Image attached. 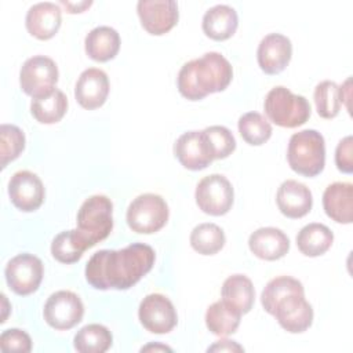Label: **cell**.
Masks as SVG:
<instances>
[{"label": "cell", "mask_w": 353, "mask_h": 353, "mask_svg": "<svg viewBox=\"0 0 353 353\" xmlns=\"http://www.w3.org/2000/svg\"><path fill=\"white\" fill-rule=\"evenodd\" d=\"M223 230L211 222L200 223L193 228L190 233L192 248L201 255H214L221 251L225 245Z\"/></svg>", "instance_id": "f546056e"}, {"label": "cell", "mask_w": 353, "mask_h": 353, "mask_svg": "<svg viewBox=\"0 0 353 353\" xmlns=\"http://www.w3.org/2000/svg\"><path fill=\"white\" fill-rule=\"evenodd\" d=\"M109 94L108 74L98 68H88L81 72L74 85V98L84 109L101 108Z\"/></svg>", "instance_id": "e0dca14e"}, {"label": "cell", "mask_w": 353, "mask_h": 353, "mask_svg": "<svg viewBox=\"0 0 353 353\" xmlns=\"http://www.w3.org/2000/svg\"><path fill=\"white\" fill-rule=\"evenodd\" d=\"M239 17L233 7L216 4L208 8L203 17V32L212 40L222 41L232 37L237 29Z\"/></svg>", "instance_id": "7402d4cb"}, {"label": "cell", "mask_w": 353, "mask_h": 353, "mask_svg": "<svg viewBox=\"0 0 353 353\" xmlns=\"http://www.w3.org/2000/svg\"><path fill=\"white\" fill-rule=\"evenodd\" d=\"M237 127L241 138L252 146H259L272 137L270 123L258 112L244 113L239 119Z\"/></svg>", "instance_id": "4dcf8cb0"}, {"label": "cell", "mask_w": 353, "mask_h": 353, "mask_svg": "<svg viewBox=\"0 0 353 353\" xmlns=\"http://www.w3.org/2000/svg\"><path fill=\"white\" fill-rule=\"evenodd\" d=\"M43 262L29 252H22L11 258L4 270L8 287L22 296L37 291L43 280Z\"/></svg>", "instance_id": "30bf717a"}, {"label": "cell", "mask_w": 353, "mask_h": 353, "mask_svg": "<svg viewBox=\"0 0 353 353\" xmlns=\"http://www.w3.org/2000/svg\"><path fill=\"white\" fill-rule=\"evenodd\" d=\"M211 148L214 160L226 159L236 149V139L229 128L223 125H211L203 130Z\"/></svg>", "instance_id": "e575fe53"}, {"label": "cell", "mask_w": 353, "mask_h": 353, "mask_svg": "<svg viewBox=\"0 0 353 353\" xmlns=\"http://www.w3.org/2000/svg\"><path fill=\"white\" fill-rule=\"evenodd\" d=\"M154 250L132 243L121 250L97 251L85 265V280L97 290H128L154 265Z\"/></svg>", "instance_id": "6da1fadb"}, {"label": "cell", "mask_w": 353, "mask_h": 353, "mask_svg": "<svg viewBox=\"0 0 353 353\" xmlns=\"http://www.w3.org/2000/svg\"><path fill=\"white\" fill-rule=\"evenodd\" d=\"M334 241V233L323 223L305 225L296 234L298 250L306 256H320L330 250Z\"/></svg>", "instance_id": "d4e9b609"}, {"label": "cell", "mask_w": 353, "mask_h": 353, "mask_svg": "<svg viewBox=\"0 0 353 353\" xmlns=\"http://www.w3.org/2000/svg\"><path fill=\"white\" fill-rule=\"evenodd\" d=\"M248 247L255 256L265 261H276L288 252L290 240L283 230L266 226L251 233Z\"/></svg>", "instance_id": "ffe728a7"}, {"label": "cell", "mask_w": 353, "mask_h": 353, "mask_svg": "<svg viewBox=\"0 0 353 353\" xmlns=\"http://www.w3.org/2000/svg\"><path fill=\"white\" fill-rule=\"evenodd\" d=\"M61 4H63V6L69 10L68 12H81L84 8H87V7L91 6V1H81V3L76 4V3H69V1L62 0Z\"/></svg>", "instance_id": "f35d334b"}, {"label": "cell", "mask_w": 353, "mask_h": 353, "mask_svg": "<svg viewBox=\"0 0 353 353\" xmlns=\"http://www.w3.org/2000/svg\"><path fill=\"white\" fill-rule=\"evenodd\" d=\"M58 66L46 55H34L28 58L19 72V84L25 94L32 98L50 95L57 87Z\"/></svg>", "instance_id": "52a82bcc"}, {"label": "cell", "mask_w": 353, "mask_h": 353, "mask_svg": "<svg viewBox=\"0 0 353 353\" xmlns=\"http://www.w3.org/2000/svg\"><path fill=\"white\" fill-rule=\"evenodd\" d=\"M325 214L338 223H350L353 219V185L350 182H334L323 193Z\"/></svg>", "instance_id": "44dd1931"}, {"label": "cell", "mask_w": 353, "mask_h": 353, "mask_svg": "<svg viewBox=\"0 0 353 353\" xmlns=\"http://www.w3.org/2000/svg\"><path fill=\"white\" fill-rule=\"evenodd\" d=\"M61 8L55 3L41 1L33 4L25 18L28 32L39 40H48L59 30Z\"/></svg>", "instance_id": "d6986e66"}, {"label": "cell", "mask_w": 353, "mask_h": 353, "mask_svg": "<svg viewBox=\"0 0 353 353\" xmlns=\"http://www.w3.org/2000/svg\"><path fill=\"white\" fill-rule=\"evenodd\" d=\"M0 347L4 353H8V352L28 353L32 350V339L22 330L10 328V330H6L1 332Z\"/></svg>", "instance_id": "d590c367"}, {"label": "cell", "mask_w": 353, "mask_h": 353, "mask_svg": "<svg viewBox=\"0 0 353 353\" xmlns=\"http://www.w3.org/2000/svg\"><path fill=\"white\" fill-rule=\"evenodd\" d=\"M11 203L23 212L37 210L44 201V186L41 179L32 171H17L8 182Z\"/></svg>", "instance_id": "5bb4252c"}, {"label": "cell", "mask_w": 353, "mask_h": 353, "mask_svg": "<svg viewBox=\"0 0 353 353\" xmlns=\"http://www.w3.org/2000/svg\"><path fill=\"white\" fill-rule=\"evenodd\" d=\"M335 164L339 171L352 174L353 171V138L352 135L345 137L339 141L335 150Z\"/></svg>", "instance_id": "8d00e7d4"}, {"label": "cell", "mask_w": 353, "mask_h": 353, "mask_svg": "<svg viewBox=\"0 0 353 353\" xmlns=\"http://www.w3.org/2000/svg\"><path fill=\"white\" fill-rule=\"evenodd\" d=\"M276 203L283 215L298 219L312 210L313 196L306 185L295 179H287L279 186Z\"/></svg>", "instance_id": "ac0fdd59"}, {"label": "cell", "mask_w": 353, "mask_h": 353, "mask_svg": "<svg viewBox=\"0 0 353 353\" xmlns=\"http://www.w3.org/2000/svg\"><path fill=\"white\" fill-rule=\"evenodd\" d=\"M174 154L185 168L192 171L203 170L214 160L203 131L183 132L174 143Z\"/></svg>", "instance_id": "9a60e30c"}, {"label": "cell", "mask_w": 353, "mask_h": 353, "mask_svg": "<svg viewBox=\"0 0 353 353\" xmlns=\"http://www.w3.org/2000/svg\"><path fill=\"white\" fill-rule=\"evenodd\" d=\"M199 208L214 216L225 215L233 205L234 193L229 179L221 174L204 176L196 186L194 192Z\"/></svg>", "instance_id": "ba28073f"}, {"label": "cell", "mask_w": 353, "mask_h": 353, "mask_svg": "<svg viewBox=\"0 0 353 353\" xmlns=\"http://www.w3.org/2000/svg\"><path fill=\"white\" fill-rule=\"evenodd\" d=\"M292 44L291 40L281 33L266 34L256 51L258 65L266 74H277L283 72L291 61Z\"/></svg>", "instance_id": "2e32d148"}, {"label": "cell", "mask_w": 353, "mask_h": 353, "mask_svg": "<svg viewBox=\"0 0 353 353\" xmlns=\"http://www.w3.org/2000/svg\"><path fill=\"white\" fill-rule=\"evenodd\" d=\"M137 11L143 29L156 36L171 30L179 18L178 4L174 0H139Z\"/></svg>", "instance_id": "4fadbf2b"}, {"label": "cell", "mask_w": 353, "mask_h": 353, "mask_svg": "<svg viewBox=\"0 0 353 353\" xmlns=\"http://www.w3.org/2000/svg\"><path fill=\"white\" fill-rule=\"evenodd\" d=\"M243 352V346H240L237 342L234 341H229V339H222V341H216L212 346L208 347V352Z\"/></svg>", "instance_id": "74e56055"}, {"label": "cell", "mask_w": 353, "mask_h": 353, "mask_svg": "<svg viewBox=\"0 0 353 353\" xmlns=\"http://www.w3.org/2000/svg\"><path fill=\"white\" fill-rule=\"evenodd\" d=\"M263 109L270 121L285 128L305 124L312 113L310 103L303 95H295L283 85L273 87L266 94Z\"/></svg>", "instance_id": "277c9868"}, {"label": "cell", "mask_w": 353, "mask_h": 353, "mask_svg": "<svg viewBox=\"0 0 353 353\" xmlns=\"http://www.w3.org/2000/svg\"><path fill=\"white\" fill-rule=\"evenodd\" d=\"M113 204L103 194L88 197L77 212V230L90 248L105 240L113 229Z\"/></svg>", "instance_id": "5b68a950"}, {"label": "cell", "mask_w": 353, "mask_h": 353, "mask_svg": "<svg viewBox=\"0 0 353 353\" xmlns=\"http://www.w3.org/2000/svg\"><path fill=\"white\" fill-rule=\"evenodd\" d=\"M113 343L112 332L102 324L81 327L73 339V346L80 353H103Z\"/></svg>", "instance_id": "f1b7e54d"}, {"label": "cell", "mask_w": 353, "mask_h": 353, "mask_svg": "<svg viewBox=\"0 0 353 353\" xmlns=\"http://www.w3.org/2000/svg\"><path fill=\"white\" fill-rule=\"evenodd\" d=\"M90 245L80 234L77 229L65 230L58 233L51 243V254L61 263H74L77 262Z\"/></svg>", "instance_id": "4316f807"}, {"label": "cell", "mask_w": 353, "mask_h": 353, "mask_svg": "<svg viewBox=\"0 0 353 353\" xmlns=\"http://www.w3.org/2000/svg\"><path fill=\"white\" fill-rule=\"evenodd\" d=\"M84 314L80 296L72 291L61 290L51 294L44 305L46 323L55 330H70L77 325Z\"/></svg>", "instance_id": "8fae6325"}, {"label": "cell", "mask_w": 353, "mask_h": 353, "mask_svg": "<svg viewBox=\"0 0 353 353\" xmlns=\"http://www.w3.org/2000/svg\"><path fill=\"white\" fill-rule=\"evenodd\" d=\"M222 299L236 307L241 314L248 313L255 301L252 281L244 274H232L222 284Z\"/></svg>", "instance_id": "cb8c5ba5"}, {"label": "cell", "mask_w": 353, "mask_h": 353, "mask_svg": "<svg viewBox=\"0 0 353 353\" xmlns=\"http://www.w3.org/2000/svg\"><path fill=\"white\" fill-rule=\"evenodd\" d=\"M277 323L291 334L306 331L313 321V307L305 299V290L292 291L280 298L269 312Z\"/></svg>", "instance_id": "9c48e42d"}, {"label": "cell", "mask_w": 353, "mask_h": 353, "mask_svg": "<svg viewBox=\"0 0 353 353\" xmlns=\"http://www.w3.org/2000/svg\"><path fill=\"white\" fill-rule=\"evenodd\" d=\"M1 137V168L15 160L25 149V134L23 131L14 124H1L0 127Z\"/></svg>", "instance_id": "836d02e7"}, {"label": "cell", "mask_w": 353, "mask_h": 353, "mask_svg": "<svg viewBox=\"0 0 353 353\" xmlns=\"http://www.w3.org/2000/svg\"><path fill=\"white\" fill-rule=\"evenodd\" d=\"M305 290L302 283L294 277L290 276H279L272 279L263 288L261 294V303L263 309L269 313L273 307V305L283 298L284 295L292 292V291H299Z\"/></svg>", "instance_id": "d6a6232c"}, {"label": "cell", "mask_w": 353, "mask_h": 353, "mask_svg": "<svg viewBox=\"0 0 353 353\" xmlns=\"http://www.w3.org/2000/svg\"><path fill=\"white\" fill-rule=\"evenodd\" d=\"M167 221L168 205L161 196L154 193L139 194L127 208V223L135 233L152 234L159 232Z\"/></svg>", "instance_id": "8992f818"}, {"label": "cell", "mask_w": 353, "mask_h": 353, "mask_svg": "<svg viewBox=\"0 0 353 353\" xmlns=\"http://www.w3.org/2000/svg\"><path fill=\"white\" fill-rule=\"evenodd\" d=\"M138 317L143 328L152 334H168L178 323L172 302L163 294L146 295L139 303Z\"/></svg>", "instance_id": "7c38bea8"}, {"label": "cell", "mask_w": 353, "mask_h": 353, "mask_svg": "<svg viewBox=\"0 0 353 353\" xmlns=\"http://www.w3.org/2000/svg\"><path fill=\"white\" fill-rule=\"evenodd\" d=\"M287 160L292 171L312 178L324 170L325 142L316 130H302L295 132L288 142Z\"/></svg>", "instance_id": "3957f363"}, {"label": "cell", "mask_w": 353, "mask_h": 353, "mask_svg": "<svg viewBox=\"0 0 353 353\" xmlns=\"http://www.w3.org/2000/svg\"><path fill=\"white\" fill-rule=\"evenodd\" d=\"M68 110L66 95L55 88L50 95L41 98H33L30 102L32 116L41 124L58 123Z\"/></svg>", "instance_id": "83f0119b"}, {"label": "cell", "mask_w": 353, "mask_h": 353, "mask_svg": "<svg viewBox=\"0 0 353 353\" xmlns=\"http://www.w3.org/2000/svg\"><path fill=\"white\" fill-rule=\"evenodd\" d=\"M150 349H154V350L160 349V350H168V352H171V349H170L168 346H164V345H148V346L142 347L141 350L143 352V350H150Z\"/></svg>", "instance_id": "ab89813d"}, {"label": "cell", "mask_w": 353, "mask_h": 353, "mask_svg": "<svg viewBox=\"0 0 353 353\" xmlns=\"http://www.w3.org/2000/svg\"><path fill=\"white\" fill-rule=\"evenodd\" d=\"M87 55L98 62L113 59L120 50V36L110 26H97L90 30L84 40Z\"/></svg>", "instance_id": "603a6c76"}, {"label": "cell", "mask_w": 353, "mask_h": 353, "mask_svg": "<svg viewBox=\"0 0 353 353\" xmlns=\"http://www.w3.org/2000/svg\"><path fill=\"white\" fill-rule=\"evenodd\" d=\"M314 103L320 117L334 119L341 110L339 85L331 80L319 83L314 88Z\"/></svg>", "instance_id": "1f68e13d"}, {"label": "cell", "mask_w": 353, "mask_h": 353, "mask_svg": "<svg viewBox=\"0 0 353 353\" xmlns=\"http://www.w3.org/2000/svg\"><path fill=\"white\" fill-rule=\"evenodd\" d=\"M232 77L230 62L219 52L210 51L182 65L176 79L178 91L189 101H200L208 94L223 91Z\"/></svg>", "instance_id": "7a4b0ae2"}, {"label": "cell", "mask_w": 353, "mask_h": 353, "mask_svg": "<svg viewBox=\"0 0 353 353\" xmlns=\"http://www.w3.org/2000/svg\"><path fill=\"white\" fill-rule=\"evenodd\" d=\"M240 319L241 313L223 299L210 305L205 312V325L214 335L218 336L234 334L239 328Z\"/></svg>", "instance_id": "484cf974"}]
</instances>
